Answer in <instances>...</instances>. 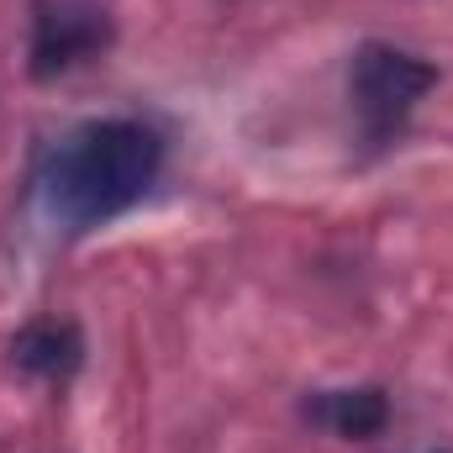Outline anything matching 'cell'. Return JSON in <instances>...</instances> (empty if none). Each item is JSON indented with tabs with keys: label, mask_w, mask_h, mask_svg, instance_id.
Here are the masks:
<instances>
[{
	"label": "cell",
	"mask_w": 453,
	"mask_h": 453,
	"mask_svg": "<svg viewBox=\"0 0 453 453\" xmlns=\"http://www.w3.org/2000/svg\"><path fill=\"white\" fill-rule=\"evenodd\" d=\"M164 174V137L137 116H101L64 132L37 164V201L69 237L132 211Z\"/></svg>",
	"instance_id": "obj_1"
},
{
	"label": "cell",
	"mask_w": 453,
	"mask_h": 453,
	"mask_svg": "<svg viewBox=\"0 0 453 453\" xmlns=\"http://www.w3.org/2000/svg\"><path fill=\"white\" fill-rule=\"evenodd\" d=\"M433 85H438V69L422 53H406L395 42H364L348 64V101L364 142L390 148Z\"/></svg>",
	"instance_id": "obj_2"
},
{
	"label": "cell",
	"mask_w": 453,
	"mask_h": 453,
	"mask_svg": "<svg viewBox=\"0 0 453 453\" xmlns=\"http://www.w3.org/2000/svg\"><path fill=\"white\" fill-rule=\"evenodd\" d=\"M116 42V16L101 0H32L27 21V74L53 85L85 64H96Z\"/></svg>",
	"instance_id": "obj_3"
},
{
	"label": "cell",
	"mask_w": 453,
	"mask_h": 453,
	"mask_svg": "<svg viewBox=\"0 0 453 453\" xmlns=\"http://www.w3.org/2000/svg\"><path fill=\"white\" fill-rule=\"evenodd\" d=\"M11 364L32 380H48V385H64L80 374L85 364V333L64 317H42V322H27L16 338H11Z\"/></svg>",
	"instance_id": "obj_4"
},
{
	"label": "cell",
	"mask_w": 453,
	"mask_h": 453,
	"mask_svg": "<svg viewBox=\"0 0 453 453\" xmlns=\"http://www.w3.org/2000/svg\"><path fill=\"white\" fill-rule=\"evenodd\" d=\"M306 422L338 433V438H380L385 422H390V395L380 385H353V390H317L306 406H301Z\"/></svg>",
	"instance_id": "obj_5"
}]
</instances>
